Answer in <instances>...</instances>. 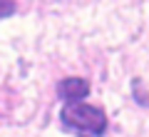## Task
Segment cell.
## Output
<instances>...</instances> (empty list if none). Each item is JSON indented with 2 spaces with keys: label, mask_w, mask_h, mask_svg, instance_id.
<instances>
[{
  "label": "cell",
  "mask_w": 149,
  "mask_h": 137,
  "mask_svg": "<svg viewBox=\"0 0 149 137\" xmlns=\"http://www.w3.org/2000/svg\"><path fill=\"white\" fill-rule=\"evenodd\" d=\"M60 122L67 132L77 137H102L107 130V115L97 105L67 102L60 112Z\"/></svg>",
  "instance_id": "obj_1"
},
{
  "label": "cell",
  "mask_w": 149,
  "mask_h": 137,
  "mask_svg": "<svg viewBox=\"0 0 149 137\" xmlns=\"http://www.w3.org/2000/svg\"><path fill=\"white\" fill-rule=\"evenodd\" d=\"M87 92H90V82L82 77H67L57 85V95L65 102H80L82 97H87Z\"/></svg>",
  "instance_id": "obj_2"
},
{
  "label": "cell",
  "mask_w": 149,
  "mask_h": 137,
  "mask_svg": "<svg viewBox=\"0 0 149 137\" xmlns=\"http://www.w3.org/2000/svg\"><path fill=\"white\" fill-rule=\"evenodd\" d=\"M17 10L15 3H8V0H0V20H5V18H10L13 13Z\"/></svg>",
  "instance_id": "obj_3"
}]
</instances>
